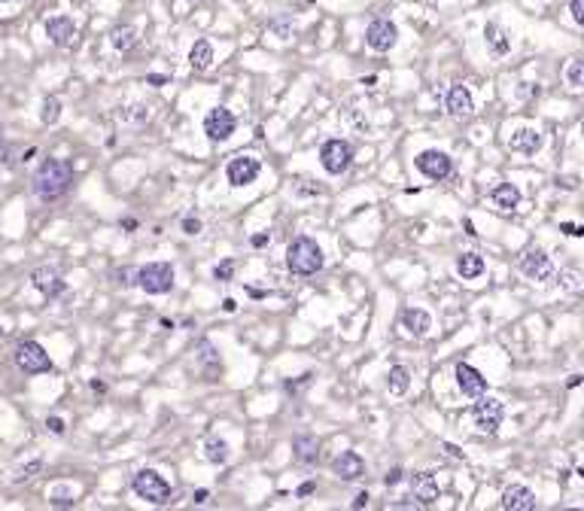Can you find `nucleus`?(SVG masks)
Listing matches in <instances>:
<instances>
[{"label": "nucleus", "instance_id": "18", "mask_svg": "<svg viewBox=\"0 0 584 511\" xmlns=\"http://www.w3.org/2000/svg\"><path fill=\"white\" fill-rule=\"evenodd\" d=\"M46 37L55 46H71L76 37L73 19H67V15H52V19H46Z\"/></svg>", "mask_w": 584, "mask_h": 511}, {"label": "nucleus", "instance_id": "33", "mask_svg": "<svg viewBox=\"0 0 584 511\" xmlns=\"http://www.w3.org/2000/svg\"><path fill=\"white\" fill-rule=\"evenodd\" d=\"M119 119L122 122H143V119H149V106H140V104L125 106V110H119Z\"/></svg>", "mask_w": 584, "mask_h": 511}, {"label": "nucleus", "instance_id": "15", "mask_svg": "<svg viewBox=\"0 0 584 511\" xmlns=\"http://www.w3.org/2000/svg\"><path fill=\"white\" fill-rule=\"evenodd\" d=\"M30 286L40 295H46V299H55V295L64 292V280H61V274L55 268H49V265H43V268H37L30 274Z\"/></svg>", "mask_w": 584, "mask_h": 511}, {"label": "nucleus", "instance_id": "30", "mask_svg": "<svg viewBox=\"0 0 584 511\" xmlns=\"http://www.w3.org/2000/svg\"><path fill=\"white\" fill-rule=\"evenodd\" d=\"M566 82H569L572 89H584V58H572L569 64H566Z\"/></svg>", "mask_w": 584, "mask_h": 511}, {"label": "nucleus", "instance_id": "7", "mask_svg": "<svg viewBox=\"0 0 584 511\" xmlns=\"http://www.w3.org/2000/svg\"><path fill=\"white\" fill-rule=\"evenodd\" d=\"M320 162L326 167V174L338 177V174H344L353 165V147L347 140H338V137L335 140H326L320 147Z\"/></svg>", "mask_w": 584, "mask_h": 511}, {"label": "nucleus", "instance_id": "37", "mask_svg": "<svg viewBox=\"0 0 584 511\" xmlns=\"http://www.w3.org/2000/svg\"><path fill=\"white\" fill-rule=\"evenodd\" d=\"M560 280H563L566 289H581V274H575V271H563Z\"/></svg>", "mask_w": 584, "mask_h": 511}, {"label": "nucleus", "instance_id": "52", "mask_svg": "<svg viewBox=\"0 0 584 511\" xmlns=\"http://www.w3.org/2000/svg\"><path fill=\"white\" fill-rule=\"evenodd\" d=\"M91 390H95V393H104L107 384H104V380H91Z\"/></svg>", "mask_w": 584, "mask_h": 511}, {"label": "nucleus", "instance_id": "10", "mask_svg": "<svg viewBox=\"0 0 584 511\" xmlns=\"http://www.w3.org/2000/svg\"><path fill=\"white\" fill-rule=\"evenodd\" d=\"M204 134L210 137L213 143L228 140V137L235 134V116H232V110H226V106H213V110H207V116H204Z\"/></svg>", "mask_w": 584, "mask_h": 511}, {"label": "nucleus", "instance_id": "55", "mask_svg": "<svg viewBox=\"0 0 584 511\" xmlns=\"http://www.w3.org/2000/svg\"><path fill=\"white\" fill-rule=\"evenodd\" d=\"M466 234H468V238H475V234H478V232H475V225L468 223V219H466Z\"/></svg>", "mask_w": 584, "mask_h": 511}, {"label": "nucleus", "instance_id": "40", "mask_svg": "<svg viewBox=\"0 0 584 511\" xmlns=\"http://www.w3.org/2000/svg\"><path fill=\"white\" fill-rule=\"evenodd\" d=\"M40 469H43V463H40V460L28 463V466H25V469L19 472V481H25V478H30V475H34V472H40Z\"/></svg>", "mask_w": 584, "mask_h": 511}, {"label": "nucleus", "instance_id": "16", "mask_svg": "<svg viewBox=\"0 0 584 511\" xmlns=\"http://www.w3.org/2000/svg\"><path fill=\"white\" fill-rule=\"evenodd\" d=\"M332 472L341 478V481H359V478L365 475V460L356 451H344V454L335 456Z\"/></svg>", "mask_w": 584, "mask_h": 511}, {"label": "nucleus", "instance_id": "2", "mask_svg": "<svg viewBox=\"0 0 584 511\" xmlns=\"http://www.w3.org/2000/svg\"><path fill=\"white\" fill-rule=\"evenodd\" d=\"M322 250L317 241L311 238H295L286 247V265L292 274H302V277H311V274H317L322 268Z\"/></svg>", "mask_w": 584, "mask_h": 511}, {"label": "nucleus", "instance_id": "28", "mask_svg": "<svg viewBox=\"0 0 584 511\" xmlns=\"http://www.w3.org/2000/svg\"><path fill=\"white\" fill-rule=\"evenodd\" d=\"M387 387H390V393H393V396H405V393H408V387H411V371L405 369V365H393L390 375H387Z\"/></svg>", "mask_w": 584, "mask_h": 511}, {"label": "nucleus", "instance_id": "29", "mask_svg": "<svg viewBox=\"0 0 584 511\" xmlns=\"http://www.w3.org/2000/svg\"><path fill=\"white\" fill-rule=\"evenodd\" d=\"M204 456H207V463H213V466H226L228 463V445L222 438H207L204 441Z\"/></svg>", "mask_w": 584, "mask_h": 511}, {"label": "nucleus", "instance_id": "26", "mask_svg": "<svg viewBox=\"0 0 584 511\" xmlns=\"http://www.w3.org/2000/svg\"><path fill=\"white\" fill-rule=\"evenodd\" d=\"M110 43H113V49H116V52H131L134 46H137V30L131 25L113 28L110 30Z\"/></svg>", "mask_w": 584, "mask_h": 511}, {"label": "nucleus", "instance_id": "38", "mask_svg": "<svg viewBox=\"0 0 584 511\" xmlns=\"http://www.w3.org/2000/svg\"><path fill=\"white\" fill-rule=\"evenodd\" d=\"M569 12H572L575 25L584 28V0H572V3H569Z\"/></svg>", "mask_w": 584, "mask_h": 511}, {"label": "nucleus", "instance_id": "58", "mask_svg": "<svg viewBox=\"0 0 584 511\" xmlns=\"http://www.w3.org/2000/svg\"><path fill=\"white\" fill-rule=\"evenodd\" d=\"M0 3H6V0H0Z\"/></svg>", "mask_w": 584, "mask_h": 511}, {"label": "nucleus", "instance_id": "44", "mask_svg": "<svg viewBox=\"0 0 584 511\" xmlns=\"http://www.w3.org/2000/svg\"><path fill=\"white\" fill-rule=\"evenodd\" d=\"M268 241H271V238H268V232H262V234H253V238H250L253 247H265Z\"/></svg>", "mask_w": 584, "mask_h": 511}, {"label": "nucleus", "instance_id": "46", "mask_svg": "<svg viewBox=\"0 0 584 511\" xmlns=\"http://www.w3.org/2000/svg\"><path fill=\"white\" fill-rule=\"evenodd\" d=\"M444 451H448V454L453 456V460H463V451H459L457 445H450V441H444Z\"/></svg>", "mask_w": 584, "mask_h": 511}, {"label": "nucleus", "instance_id": "25", "mask_svg": "<svg viewBox=\"0 0 584 511\" xmlns=\"http://www.w3.org/2000/svg\"><path fill=\"white\" fill-rule=\"evenodd\" d=\"M490 198H493V204L499 210H514L520 204V189L511 186V183H499L493 192H490Z\"/></svg>", "mask_w": 584, "mask_h": 511}, {"label": "nucleus", "instance_id": "54", "mask_svg": "<svg viewBox=\"0 0 584 511\" xmlns=\"http://www.w3.org/2000/svg\"><path fill=\"white\" fill-rule=\"evenodd\" d=\"M207 496H210L207 490H198V493H195V502H207Z\"/></svg>", "mask_w": 584, "mask_h": 511}, {"label": "nucleus", "instance_id": "47", "mask_svg": "<svg viewBox=\"0 0 584 511\" xmlns=\"http://www.w3.org/2000/svg\"><path fill=\"white\" fill-rule=\"evenodd\" d=\"M271 28H274V30H277V34L283 37V40H286V37L292 34V28H289V25H283V21H274V25H271Z\"/></svg>", "mask_w": 584, "mask_h": 511}, {"label": "nucleus", "instance_id": "31", "mask_svg": "<svg viewBox=\"0 0 584 511\" xmlns=\"http://www.w3.org/2000/svg\"><path fill=\"white\" fill-rule=\"evenodd\" d=\"M198 350H201V353H198V360H201V365H210V369H207V375L219 371V356H217V350H213L210 341H201V344H198Z\"/></svg>", "mask_w": 584, "mask_h": 511}, {"label": "nucleus", "instance_id": "17", "mask_svg": "<svg viewBox=\"0 0 584 511\" xmlns=\"http://www.w3.org/2000/svg\"><path fill=\"white\" fill-rule=\"evenodd\" d=\"M444 106L453 119H472L475 113V101H472V91L466 86H450L448 89V97H444Z\"/></svg>", "mask_w": 584, "mask_h": 511}, {"label": "nucleus", "instance_id": "9", "mask_svg": "<svg viewBox=\"0 0 584 511\" xmlns=\"http://www.w3.org/2000/svg\"><path fill=\"white\" fill-rule=\"evenodd\" d=\"M399 40V28L390 19H374L365 28V46L372 52H390Z\"/></svg>", "mask_w": 584, "mask_h": 511}, {"label": "nucleus", "instance_id": "13", "mask_svg": "<svg viewBox=\"0 0 584 511\" xmlns=\"http://www.w3.org/2000/svg\"><path fill=\"white\" fill-rule=\"evenodd\" d=\"M411 496L414 505H435L438 502V481L432 472H414L411 475Z\"/></svg>", "mask_w": 584, "mask_h": 511}, {"label": "nucleus", "instance_id": "42", "mask_svg": "<svg viewBox=\"0 0 584 511\" xmlns=\"http://www.w3.org/2000/svg\"><path fill=\"white\" fill-rule=\"evenodd\" d=\"M52 505H73V499L58 490V493H52Z\"/></svg>", "mask_w": 584, "mask_h": 511}, {"label": "nucleus", "instance_id": "57", "mask_svg": "<svg viewBox=\"0 0 584 511\" xmlns=\"http://www.w3.org/2000/svg\"><path fill=\"white\" fill-rule=\"evenodd\" d=\"M581 137H584V122H581Z\"/></svg>", "mask_w": 584, "mask_h": 511}, {"label": "nucleus", "instance_id": "45", "mask_svg": "<svg viewBox=\"0 0 584 511\" xmlns=\"http://www.w3.org/2000/svg\"><path fill=\"white\" fill-rule=\"evenodd\" d=\"M146 82H149V86H165L167 76H161V73H149V76H146Z\"/></svg>", "mask_w": 584, "mask_h": 511}, {"label": "nucleus", "instance_id": "12", "mask_svg": "<svg viewBox=\"0 0 584 511\" xmlns=\"http://www.w3.org/2000/svg\"><path fill=\"white\" fill-rule=\"evenodd\" d=\"M259 171H262V165H259V158H253V156H235L232 162H228L226 167V177L232 186H250V183H256L259 177Z\"/></svg>", "mask_w": 584, "mask_h": 511}, {"label": "nucleus", "instance_id": "56", "mask_svg": "<svg viewBox=\"0 0 584 511\" xmlns=\"http://www.w3.org/2000/svg\"><path fill=\"white\" fill-rule=\"evenodd\" d=\"M0 338H3V326H0Z\"/></svg>", "mask_w": 584, "mask_h": 511}, {"label": "nucleus", "instance_id": "3", "mask_svg": "<svg viewBox=\"0 0 584 511\" xmlns=\"http://www.w3.org/2000/svg\"><path fill=\"white\" fill-rule=\"evenodd\" d=\"M131 490L137 493V499L152 502V505H165L171 499V484L158 475L156 469H140L131 478Z\"/></svg>", "mask_w": 584, "mask_h": 511}, {"label": "nucleus", "instance_id": "24", "mask_svg": "<svg viewBox=\"0 0 584 511\" xmlns=\"http://www.w3.org/2000/svg\"><path fill=\"white\" fill-rule=\"evenodd\" d=\"M484 37H487V46H490L493 55H509V52H511V37L505 34L496 21H490V25L484 28Z\"/></svg>", "mask_w": 584, "mask_h": 511}, {"label": "nucleus", "instance_id": "14", "mask_svg": "<svg viewBox=\"0 0 584 511\" xmlns=\"http://www.w3.org/2000/svg\"><path fill=\"white\" fill-rule=\"evenodd\" d=\"M457 384H459V390H463V396H468V399H478V396L487 393V378H484L478 369H472L468 362L457 365Z\"/></svg>", "mask_w": 584, "mask_h": 511}, {"label": "nucleus", "instance_id": "23", "mask_svg": "<svg viewBox=\"0 0 584 511\" xmlns=\"http://www.w3.org/2000/svg\"><path fill=\"white\" fill-rule=\"evenodd\" d=\"M484 268H487V265H484V259L478 253H459L457 256V274L463 280H478L484 274Z\"/></svg>", "mask_w": 584, "mask_h": 511}, {"label": "nucleus", "instance_id": "27", "mask_svg": "<svg viewBox=\"0 0 584 511\" xmlns=\"http://www.w3.org/2000/svg\"><path fill=\"white\" fill-rule=\"evenodd\" d=\"M189 64L195 67V71H207V67L213 64V46L207 43V40H198L189 49Z\"/></svg>", "mask_w": 584, "mask_h": 511}, {"label": "nucleus", "instance_id": "1", "mask_svg": "<svg viewBox=\"0 0 584 511\" xmlns=\"http://www.w3.org/2000/svg\"><path fill=\"white\" fill-rule=\"evenodd\" d=\"M73 186V167L64 158H43L34 174V195L40 201H58L71 192Z\"/></svg>", "mask_w": 584, "mask_h": 511}, {"label": "nucleus", "instance_id": "6", "mask_svg": "<svg viewBox=\"0 0 584 511\" xmlns=\"http://www.w3.org/2000/svg\"><path fill=\"white\" fill-rule=\"evenodd\" d=\"M472 417H475V426H478L481 432H487V436H493V432L502 426V417H505V408L502 402L493 399V396H478V402H475L472 408Z\"/></svg>", "mask_w": 584, "mask_h": 511}, {"label": "nucleus", "instance_id": "53", "mask_svg": "<svg viewBox=\"0 0 584 511\" xmlns=\"http://www.w3.org/2000/svg\"><path fill=\"white\" fill-rule=\"evenodd\" d=\"M578 384H581V378H578V375H572L569 380H566V387H569V390H572V387H578Z\"/></svg>", "mask_w": 584, "mask_h": 511}, {"label": "nucleus", "instance_id": "5", "mask_svg": "<svg viewBox=\"0 0 584 511\" xmlns=\"http://www.w3.org/2000/svg\"><path fill=\"white\" fill-rule=\"evenodd\" d=\"M12 360L19 365V371H25V375H46V371H52L49 353H46L37 341H21V344L15 347Z\"/></svg>", "mask_w": 584, "mask_h": 511}, {"label": "nucleus", "instance_id": "8", "mask_svg": "<svg viewBox=\"0 0 584 511\" xmlns=\"http://www.w3.org/2000/svg\"><path fill=\"white\" fill-rule=\"evenodd\" d=\"M414 165H417V171L423 174V177L429 180H448L450 174H453V162H450V156L448 152H438V149H426V152H420L417 158H414Z\"/></svg>", "mask_w": 584, "mask_h": 511}, {"label": "nucleus", "instance_id": "48", "mask_svg": "<svg viewBox=\"0 0 584 511\" xmlns=\"http://www.w3.org/2000/svg\"><path fill=\"white\" fill-rule=\"evenodd\" d=\"M6 156H10V147H6V137H3V131H0V165L6 162Z\"/></svg>", "mask_w": 584, "mask_h": 511}, {"label": "nucleus", "instance_id": "20", "mask_svg": "<svg viewBox=\"0 0 584 511\" xmlns=\"http://www.w3.org/2000/svg\"><path fill=\"white\" fill-rule=\"evenodd\" d=\"M402 329L414 335V338H423L432 329V317L426 314L423 308H405L402 310Z\"/></svg>", "mask_w": 584, "mask_h": 511}, {"label": "nucleus", "instance_id": "51", "mask_svg": "<svg viewBox=\"0 0 584 511\" xmlns=\"http://www.w3.org/2000/svg\"><path fill=\"white\" fill-rule=\"evenodd\" d=\"M311 493H313V484H311V481H307V484H302V487H298V496H311Z\"/></svg>", "mask_w": 584, "mask_h": 511}, {"label": "nucleus", "instance_id": "19", "mask_svg": "<svg viewBox=\"0 0 584 511\" xmlns=\"http://www.w3.org/2000/svg\"><path fill=\"white\" fill-rule=\"evenodd\" d=\"M502 508L505 511H533L536 508V493L524 484H511L502 493Z\"/></svg>", "mask_w": 584, "mask_h": 511}, {"label": "nucleus", "instance_id": "39", "mask_svg": "<svg viewBox=\"0 0 584 511\" xmlns=\"http://www.w3.org/2000/svg\"><path fill=\"white\" fill-rule=\"evenodd\" d=\"M131 277H137V271H131V268H122V271H116V280H119V286H137Z\"/></svg>", "mask_w": 584, "mask_h": 511}, {"label": "nucleus", "instance_id": "43", "mask_svg": "<svg viewBox=\"0 0 584 511\" xmlns=\"http://www.w3.org/2000/svg\"><path fill=\"white\" fill-rule=\"evenodd\" d=\"M563 234H572V238H581V234H584V225H572V223H563Z\"/></svg>", "mask_w": 584, "mask_h": 511}, {"label": "nucleus", "instance_id": "41", "mask_svg": "<svg viewBox=\"0 0 584 511\" xmlns=\"http://www.w3.org/2000/svg\"><path fill=\"white\" fill-rule=\"evenodd\" d=\"M399 481H402V469H390L387 478H383V484H387V487H396Z\"/></svg>", "mask_w": 584, "mask_h": 511}, {"label": "nucleus", "instance_id": "11", "mask_svg": "<svg viewBox=\"0 0 584 511\" xmlns=\"http://www.w3.org/2000/svg\"><path fill=\"white\" fill-rule=\"evenodd\" d=\"M520 274L529 280H539V284H545V280H551L554 277V265H551V259L548 253H542V250H527L524 256H520Z\"/></svg>", "mask_w": 584, "mask_h": 511}, {"label": "nucleus", "instance_id": "22", "mask_svg": "<svg viewBox=\"0 0 584 511\" xmlns=\"http://www.w3.org/2000/svg\"><path fill=\"white\" fill-rule=\"evenodd\" d=\"M292 454H295V460L302 463V466H313V463L320 460V441L313 436H298L292 441Z\"/></svg>", "mask_w": 584, "mask_h": 511}, {"label": "nucleus", "instance_id": "36", "mask_svg": "<svg viewBox=\"0 0 584 511\" xmlns=\"http://www.w3.org/2000/svg\"><path fill=\"white\" fill-rule=\"evenodd\" d=\"M183 232H186L189 238H195V234H201V219H195V216H186V219H183Z\"/></svg>", "mask_w": 584, "mask_h": 511}, {"label": "nucleus", "instance_id": "21", "mask_svg": "<svg viewBox=\"0 0 584 511\" xmlns=\"http://www.w3.org/2000/svg\"><path fill=\"white\" fill-rule=\"evenodd\" d=\"M509 147L514 152H524V156H536V152L542 149V134L536 131V128H518V131L511 134Z\"/></svg>", "mask_w": 584, "mask_h": 511}, {"label": "nucleus", "instance_id": "35", "mask_svg": "<svg viewBox=\"0 0 584 511\" xmlns=\"http://www.w3.org/2000/svg\"><path fill=\"white\" fill-rule=\"evenodd\" d=\"M46 429H49L52 436H64V432H67V423L61 420V417H46Z\"/></svg>", "mask_w": 584, "mask_h": 511}, {"label": "nucleus", "instance_id": "49", "mask_svg": "<svg viewBox=\"0 0 584 511\" xmlns=\"http://www.w3.org/2000/svg\"><path fill=\"white\" fill-rule=\"evenodd\" d=\"M368 505V493H356V499H353V508H365Z\"/></svg>", "mask_w": 584, "mask_h": 511}, {"label": "nucleus", "instance_id": "50", "mask_svg": "<svg viewBox=\"0 0 584 511\" xmlns=\"http://www.w3.org/2000/svg\"><path fill=\"white\" fill-rule=\"evenodd\" d=\"M222 310H226V314H235V310H237V301H235V299H226V301H222Z\"/></svg>", "mask_w": 584, "mask_h": 511}, {"label": "nucleus", "instance_id": "34", "mask_svg": "<svg viewBox=\"0 0 584 511\" xmlns=\"http://www.w3.org/2000/svg\"><path fill=\"white\" fill-rule=\"evenodd\" d=\"M232 277H235V262H232V259H226V262H219L217 268H213V280H222V284H228Z\"/></svg>", "mask_w": 584, "mask_h": 511}, {"label": "nucleus", "instance_id": "32", "mask_svg": "<svg viewBox=\"0 0 584 511\" xmlns=\"http://www.w3.org/2000/svg\"><path fill=\"white\" fill-rule=\"evenodd\" d=\"M40 119H43V125H55V122L61 119V101H58V97H46Z\"/></svg>", "mask_w": 584, "mask_h": 511}, {"label": "nucleus", "instance_id": "4", "mask_svg": "<svg viewBox=\"0 0 584 511\" xmlns=\"http://www.w3.org/2000/svg\"><path fill=\"white\" fill-rule=\"evenodd\" d=\"M134 284L143 289L146 295H165L174 289V268L167 262H149L143 268H137Z\"/></svg>", "mask_w": 584, "mask_h": 511}]
</instances>
